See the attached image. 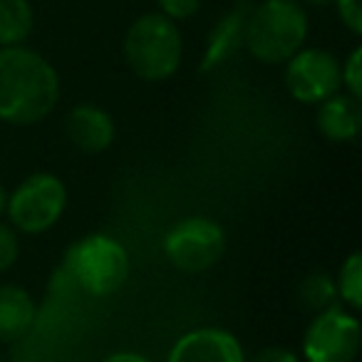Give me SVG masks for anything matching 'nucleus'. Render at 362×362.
Listing matches in <instances>:
<instances>
[{
	"mask_svg": "<svg viewBox=\"0 0 362 362\" xmlns=\"http://www.w3.org/2000/svg\"><path fill=\"white\" fill-rule=\"evenodd\" d=\"M67 206V187L65 181L47 171H37L23 179L11 194H8L6 216L16 231L37 236L45 233L60 221Z\"/></svg>",
	"mask_w": 362,
	"mask_h": 362,
	"instance_id": "39448f33",
	"label": "nucleus"
},
{
	"mask_svg": "<svg viewBox=\"0 0 362 362\" xmlns=\"http://www.w3.org/2000/svg\"><path fill=\"white\" fill-rule=\"evenodd\" d=\"M6 206H8V192H6V187L0 184V216H6Z\"/></svg>",
	"mask_w": 362,
	"mask_h": 362,
	"instance_id": "5701e85b",
	"label": "nucleus"
},
{
	"mask_svg": "<svg viewBox=\"0 0 362 362\" xmlns=\"http://www.w3.org/2000/svg\"><path fill=\"white\" fill-rule=\"evenodd\" d=\"M298 300L313 315L337 305L340 298H337L335 278H330L327 273H308L298 286Z\"/></svg>",
	"mask_w": 362,
	"mask_h": 362,
	"instance_id": "2eb2a0df",
	"label": "nucleus"
},
{
	"mask_svg": "<svg viewBox=\"0 0 362 362\" xmlns=\"http://www.w3.org/2000/svg\"><path fill=\"white\" fill-rule=\"evenodd\" d=\"M340 75H342V87H345L347 95L360 100L362 97V47H355V50L350 52V57H347L345 65H342Z\"/></svg>",
	"mask_w": 362,
	"mask_h": 362,
	"instance_id": "f3484780",
	"label": "nucleus"
},
{
	"mask_svg": "<svg viewBox=\"0 0 362 362\" xmlns=\"http://www.w3.org/2000/svg\"><path fill=\"white\" fill-rule=\"evenodd\" d=\"M337 298H340L345 305H350L352 310H360L362 308V253H350V256L342 261L340 271L335 278Z\"/></svg>",
	"mask_w": 362,
	"mask_h": 362,
	"instance_id": "dca6fc26",
	"label": "nucleus"
},
{
	"mask_svg": "<svg viewBox=\"0 0 362 362\" xmlns=\"http://www.w3.org/2000/svg\"><path fill=\"white\" fill-rule=\"evenodd\" d=\"M18 256H21L18 231L11 226V223L0 221V273H6L8 268L16 266Z\"/></svg>",
	"mask_w": 362,
	"mask_h": 362,
	"instance_id": "a211bd4d",
	"label": "nucleus"
},
{
	"mask_svg": "<svg viewBox=\"0 0 362 362\" xmlns=\"http://www.w3.org/2000/svg\"><path fill=\"white\" fill-rule=\"evenodd\" d=\"M337 8V16H340L342 25L352 33V35H360L362 33V6L360 0H332Z\"/></svg>",
	"mask_w": 362,
	"mask_h": 362,
	"instance_id": "aec40b11",
	"label": "nucleus"
},
{
	"mask_svg": "<svg viewBox=\"0 0 362 362\" xmlns=\"http://www.w3.org/2000/svg\"><path fill=\"white\" fill-rule=\"evenodd\" d=\"M308 40V16L298 0H261L246 21V50L263 65H283Z\"/></svg>",
	"mask_w": 362,
	"mask_h": 362,
	"instance_id": "f03ea898",
	"label": "nucleus"
},
{
	"mask_svg": "<svg viewBox=\"0 0 362 362\" xmlns=\"http://www.w3.org/2000/svg\"><path fill=\"white\" fill-rule=\"evenodd\" d=\"M342 65L337 57L320 47H300L286 62V87L303 105H320L342 87Z\"/></svg>",
	"mask_w": 362,
	"mask_h": 362,
	"instance_id": "6e6552de",
	"label": "nucleus"
},
{
	"mask_svg": "<svg viewBox=\"0 0 362 362\" xmlns=\"http://www.w3.org/2000/svg\"><path fill=\"white\" fill-rule=\"evenodd\" d=\"M164 256L181 273H204L226 253V231L209 216H187L161 238Z\"/></svg>",
	"mask_w": 362,
	"mask_h": 362,
	"instance_id": "423d86ee",
	"label": "nucleus"
},
{
	"mask_svg": "<svg viewBox=\"0 0 362 362\" xmlns=\"http://www.w3.org/2000/svg\"><path fill=\"white\" fill-rule=\"evenodd\" d=\"M102 362H151L149 357L139 355V352H112Z\"/></svg>",
	"mask_w": 362,
	"mask_h": 362,
	"instance_id": "4be33fe9",
	"label": "nucleus"
},
{
	"mask_svg": "<svg viewBox=\"0 0 362 362\" xmlns=\"http://www.w3.org/2000/svg\"><path fill=\"white\" fill-rule=\"evenodd\" d=\"M159 3V13L166 16L169 21H189L199 13L202 0H156Z\"/></svg>",
	"mask_w": 362,
	"mask_h": 362,
	"instance_id": "6ab92c4d",
	"label": "nucleus"
},
{
	"mask_svg": "<svg viewBox=\"0 0 362 362\" xmlns=\"http://www.w3.org/2000/svg\"><path fill=\"white\" fill-rule=\"evenodd\" d=\"M315 124L320 134L330 141H352L360 134L362 110L360 100L350 97L347 92H335L317 105Z\"/></svg>",
	"mask_w": 362,
	"mask_h": 362,
	"instance_id": "f8f14e48",
	"label": "nucleus"
},
{
	"mask_svg": "<svg viewBox=\"0 0 362 362\" xmlns=\"http://www.w3.org/2000/svg\"><path fill=\"white\" fill-rule=\"evenodd\" d=\"M246 362H300V357H298L293 350H288V347L273 345V347H263V350H258L256 355Z\"/></svg>",
	"mask_w": 362,
	"mask_h": 362,
	"instance_id": "412c9836",
	"label": "nucleus"
},
{
	"mask_svg": "<svg viewBox=\"0 0 362 362\" xmlns=\"http://www.w3.org/2000/svg\"><path fill=\"white\" fill-rule=\"evenodd\" d=\"M166 362H246V352L228 330L194 327L171 345Z\"/></svg>",
	"mask_w": 362,
	"mask_h": 362,
	"instance_id": "1a4fd4ad",
	"label": "nucleus"
},
{
	"mask_svg": "<svg viewBox=\"0 0 362 362\" xmlns=\"http://www.w3.org/2000/svg\"><path fill=\"white\" fill-rule=\"evenodd\" d=\"M65 134L85 154H102L115 141V119L100 105L82 102L67 112Z\"/></svg>",
	"mask_w": 362,
	"mask_h": 362,
	"instance_id": "9d476101",
	"label": "nucleus"
},
{
	"mask_svg": "<svg viewBox=\"0 0 362 362\" xmlns=\"http://www.w3.org/2000/svg\"><path fill=\"white\" fill-rule=\"evenodd\" d=\"M35 25L30 0H0V47L23 45Z\"/></svg>",
	"mask_w": 362,
	"mask_h": 362,
	"instance_id": "4468645a",
	"label": "nucleus"
},
{
	"mask_svg": "<svg viewBox=\"0 0 362 362\" xmlns=\"http://www.w3.org/2000/svg\"><path fill=\"white\" fill-rule=\"evenodd\" d=\"M184 40L174 21L161 13L136 18L124 35V60L139 80L164 82L179 70Z\"/></svg>",
	"mask_w": 362,
	"mask_h": 362,
	"instance_id": "20e7f679",
	"label": "nucleus"
},
{
	"mask_svg": "<svg viewBox=\"0 0 362 362\" xmlns=\"http://www.w3.org/2000/svg\"><path fill=\"white\" fill-rule=\"evenodd\" d=\"M360 320L342 305L317 313L303 335L305 362H355L360 355Z\"/></svg>",
	"mask_w": 362,
	"mask_h": 362,
	"instance_id": "0eeeda50",
	"label": "nucleus"
},
{
	"mask_svg": "<svg viewBox=\"0 0 362 362\" xmlns=\"http://www.w3.org/2000/svg\"><path fill=\"white\" fill-rule=\"evenodd\" d=\"M60 100L55 67L25 45L0 47V122L30 127L42 122Z\"/></svg>",
	"mask_w": 362,
	"mask_h": 362,
	"instance_id": "f257e3e1",
	"label": "nucleus"
},
{
	"mask_svg": "<svg viewBox=\"0 0 362 362\" xmlns=\"http://www.w3.org/2000/svg\"><path fill=\"white\" fill-rule=\"evenodd\" d=\"M37 320V305L25 288L16 283L0 286V342H16L30 332Z\"/></svg>",
	"mask_w": 362,
	"mask_h": 362,
	"instance_id": "ddd939ff",
	"label": "nucleus"
},
{
	"mask_svg": "<svg viewBox=\"0 0 362 362\" xmlns=\"http://www.w3.org/2000/svg\"><path fill=\"white\" fill-rule=\"evenodd\" d=\"M300 6H327V3H332V0H298Z\"/></svg>",
	"mask_w": 362,
	"mask_h": 362,
	"instance_id": "b1692460",
	"label": "nucleus"
},
{
	"mask_svg": "<svg viewBox=\"0 0 362 362\" xmlns=\"http://www.w3.org/2000/svg\"><path fill=\"white\" fill-rule=\"evenodd\" d=\"M60 268L80 293L105 298L119 291L129 278V253L117 238L90 233L67 248Z\"/></svg>",
	"mask_w": 362,
	"mask_h": 362,
	"instance_id": "7ed1b4c3",
	"label": "nucleus"
},
{
	"mask_svg": "<svg viewBox=\"0 0 362 362\" xmlns=\"http://www.w3.org/2000/svg\"><path fill=\"white\" fill-rule=\"evenodd\" d=\"M253 6L248 3H236L228 13H223L216 23H214L211 33H209L206 50L202 57V72H211L218 65L228 62L238 50L243 47V37H246V21Z\"/></svg>",
	"mask_w": 362,
	"mask_h": 362,
	"instance_id": "9b49d317",
	"label": "nucleus"
}]
</instances>
